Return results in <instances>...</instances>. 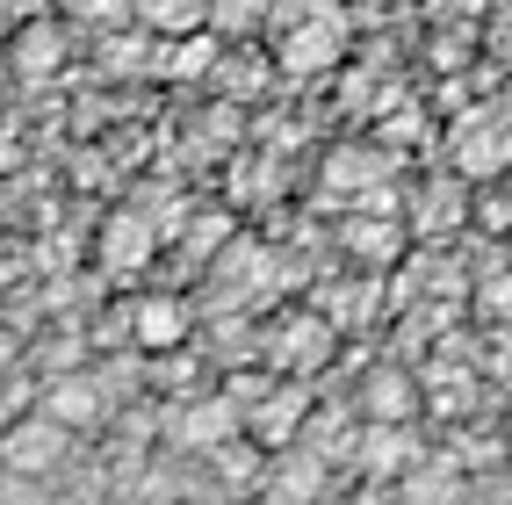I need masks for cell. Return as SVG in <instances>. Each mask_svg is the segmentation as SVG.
<instances>
[{
  "mask_svg": "<svg viewBox=\"0 0 512 505\" xmlns=\"http://www.w3.org/2000/svg\"><path fill=\"white\" fill-rule=\"evenodd\" d=\"M152 253H159V224L145 210H116L101 224V267L109 275H138V267H152Z\"/></svg>",
  "mask_w": 512,
  "mask_h": 505,
  "instance_id": "8",
  "label": "cell"
},
{
  "mask_svg": "<svg viewBox=\"0 0 512 505\" xmlns=\"http://www.w3.org/2000/svg\"><path fill=\"white\" fill-rule=\"evenodd\" d=\"M397 246H404V239L390 231V217H368V210L347 217V253H354V260H390Z\"/></svg>",
  "mask_w": 512,
  "mask_h": 505,
  "instance_id": "13",
  "label": "cell"
},
{
  "mask_svg": "<svg viewBox=\"0 0 512 505\" xmlns=\"http://www.w3.org/2000/svg\"><path fill=\"white\" fill-rule=\"evenodd\" d=\"M224 51L210 29H188V37H166V58H159V73L166 80H202V73H217Z\"/></svg>",
  "mask_w": 512,
  "mask_h": 505,
  "instance_id": "11",
  "label": "cell"
},
{
  "mask_svg": "<svg viewBox=\"0 0 512 505\" xmlns=\"http://www.w3.org/2000/svg\"><path fill=\"white\" fill-rule=\"evenodd\" d=\"M361 419H419V397H426V383H412L397 361H383V368H368L361 376Z\"/></svg>",
  "mask_w": 512,
  "mask_h": 505,
  "instance_id": "10",
  "label": "cell"
},
{
  "mask_svg": "<svg viewBox=\"0 0 512 505\" xmlns=\"http://www.w3.org/2000/svg\"><path fill=\"white\" fill-rule=\"evenodd\" d=\"M65 51H73V37H65V22L58 15H29L15 29V80H58L65 73Z\"/></svg>",
  "mask_w": 512,
  "mask_h": 505,
  "instance_id": "7",
  "label": "cell"
},
{
  "mask_svg": "<svg viewBox=\"0 0 512 505\" xmlns=\"http://www.w3.org/2000/svg\"><path fill=\"white\" fill-rule=\"evenodd\" d=\"M275 491L282 498H311V491H325V477H318V462H311V469H296V477H282Z\"/></svg>",
  "mask_w": 512,
  "mask_h": 505,
  "instance_id": "18",
  "label": "cell"
},
{
  "mask_svg": "<svg viewBox=\"0 0 512 505\" xmlns=\"http://www.w3.org/2000/svg\"><path fill=\"white\" fill-rule=\"evenodd\" d=\"M339 58H347V8H339V0H303L289 15V29L275 37V73L325 80Z\"/></svg>",
  "mask_w": 512,
  "mask_h": 505,
  "instance_id": "1",
  "label": "cell"
},
{
  "mask_svg": "<svg viewBox=\"0 0 512 505\" xmlns=\"http://www.w3.org/2000/svg\"><path fill=\"white\" fill-rule=\"evenodd\" d=\"M188 332H195L188 296H174V289H152V296H138V303H130V340H138L145 354H174V347H188Z\"/></svg>",
  "mask_w": 512,
  "mask_h": 505,
  "instance_id": "4",
  "label": "cell"
},
{
  "mask_svg": "<svg viewBox=\"0 0 512 505\" xmlns=\"http://www.w3.org/2000/svg\"><path fill=\"white\" fill-rule=\"evenodd\" d=\"M476 311H491V318H512V275H491V289H476Z\"/></svg>",
  "mask_w": 512,
  "mask_h": 505,
  "instance_id": "17",
  "label": "cell"
},
{
  "mask_svg": "<svg viewBox=\"0 0 512 505\" xmlns=\"http://www.w3.org/2000/svg\"><path fill=\"white\" fill-rule=\"evenodd\" d=\"M505 58H512V37H505Z\"/></svg>",
  "mask_w": 512,
  "mask_h": 505,
  "instance_id": "21",
  "label": "cell"
},
{
  "mask_svg": "<svg viewBox=\"0 0 512 505\" xmlns=\"http://www.w3.org/2000/svg\"><path fill=\"white\" fill-rule=\"evenodd\" d=\"M15 354H22V347L8 340V332H0V376H8V368H15Z\"/></svg>",
  "mask_w": 512,
  "mask_h": 505,
  "instance_id": "19",
  "label": "cell"
},
{
  "mask_svg": "<svg viewBox=\"0 0 512 505\" xmlns=\"http://www.w3.org/2000/svg\"><path fill=\"white\" fill-rule=\"evenodd\" d=\"M332 340H339V325L325 311H296L275 325V368H289V376H311V368L332 361Z\"/></svg>",
  "mask_w": 512,
  "mask_h": 505,
  "instance_id": "6",
  "label": "cell"
},
{
  "mask_svg": "<svg viewBox=\"0 0 512 505\" xmlns=\"http://www.w3.org/2000/svg\"><path fill=\"white\" fill-rule=\"evenodd\" d=\"M44 412L65 419L73 433H94L101 419H109V390H101V376H80V368H51V383H44Z\"/></svg>",
  "mask_w": 512,
  "mask_h": 505,
  "instance_id": "5",
  "label": "cell"
},
{
  "mask_svg": "<svg viewBox=\"0 0 512 505\" xmlns=\"http://www.w3.org/2000/svg\"><path fill=\"white\" fill-rule=\"evenodd\" d=\"M65 455H73V426L51 419L44 404L37 412H15L8 426H0V462H8L15 477H51Z\"/></svg>",
  "mask_w": 512,
  "mask_h": 505,
  "instance_id": "2",
  "label": "cell"
},
{
  "mask_svg": "<svg viewBox=\"0 0 512 505\" xmlns=\"http://www.w3.org/2000/svg\"><path fill=\"white\" fill-rule=\"evenodd\" d=\"M231 433H246L231 390H224V397H188V404H174V412H166V441H174L181 455H217Z\"/></svg>",
  "mask_w": 512,
  "mask_h": 505,
  "instance_id": "3",
  "label": "cell"
},
{
  "mask_svg": "<svg viewBox=\"0 0 512 505\" xmlns=\"http://www.w3.org/2000/svg\"><path fill=\"white\" fill-rule=\"evenodd\" d=\"M8 80H15V58H0V87H8Z\"/></svg>",
  "mask_w": 512,
  "mask_h": 505,
  "instance_id": "20",
  "label": "cell"
},
{
  "mask_svg": "<svg viewBox=\"0 0 512 505\" xmlns=\"http://www.w3.org/2000/svg\"><path fill=\"white\" fill-rule=\"evenodd\" d=\"M130 15H138L152 37H188V29L210 22V0H130Z\"/></svg>",
  "mask_w": 512,
  "mask_h": 505,
  "instance_id": "12",
  "label": "cell"
},
{
  "mask_svg": "<svg viewBox=\"0 0 512 505\" xmlns=\"http://www.w3.org/2000/svg\"><path fill=\"white\" fill-rule=\"evenodd\" d=\"M65 15H73V22H80V15H87V22H123L130 0H65Z\"/></svg>",
  "mask_w": 512,
  "mask_h": 505,
  "instance_id": "16",
  "label": "cell"
},
{
  "mask_svg": "<svg viewBox=\"0 0 512 505\" xmlns=\"http://www.w3.org/2000/svg\"><path fill=\"white\" fill-rule=\"evenodd\" d=\"M303 419H311V397H303L296 383H275V390L246 412V433H253L260 448H289L296 433H303Z\"/></svg>",
  "mask_w": 512,
  "mask_h": 505,
  "instance_id": "9",
  "label": "cell"
},
{
  "mask_svg": "<svg viewBox=\"0 0 512 505\" xmlns=\"http://www.w3.org/2000/svg\"><path fill=\"white\" fill-rule=\"evenodd\" d=\"M375 166H383V159H368V152H339V159H332V174H325V188H332V195H354L361 181H375Z\"/></svg>",
  "mask_w": 512,
  "mask_h": 505,
  "instance_id": "14",
  "label": "cell"
},
{
  "mask_svg": "<svg viewBox=\"0 0 512 505\" xmlns=\"http://www.w3.org/2000/svg\"><path fill=\"white\" fill-rule=\"evenodd\" d=\"M267 15V0H210V22L217 29H246V22H260Z\"/></svg>",
  "mask_w": 512,
  "mask_h": 505,
  "instance_id": "15",
  "label": "cell"
}]
</instances>
